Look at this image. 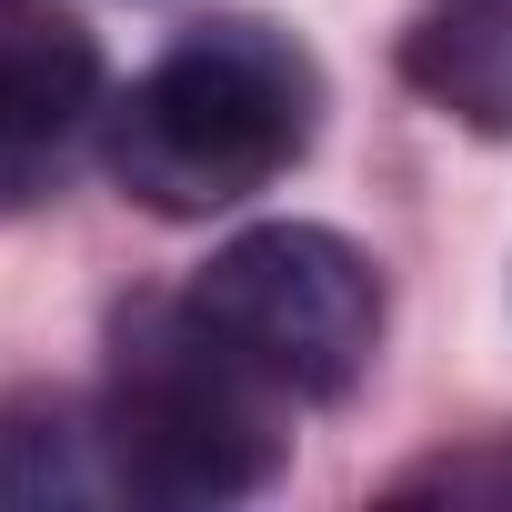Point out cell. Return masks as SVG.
<instances>
[{
	"label": "cell",
	"mask_w": 512,
	"mask_h": 512,
	"mask_svg": "<svg viewBox=\"0 0 512 512\" xmlns=\"http://www.w3.org/2000/svg\"><path fill=\"white\" fill-rule=\"evenodd\" d=\"M402 61L452 111L512 121V11H492V0H442V11H422V31H412Z\"/></svg>",
	"instance_id": "obj_6"
},
{
	"label": "cell",
	"mask_w": 512,
	"mask_h": 512,
	"mask_svg": "<svg viewBox=\"0 0 512 512\" xmlns=\"http://www.w3.org/2000/svg\"><path fill=\"white\" fill-rule=\"evenodd\" d=\"M422 492H442V502H512V432H492L482 452H442V462L402 472V502H422Z\"/></svg>",
	"instance_id": "obj_7"
},
{
	"label": "cell",
	"mask_w": 512,
	"mask_h": 512,
	"mask_svg": "<svg viewBox=\"0 0 512 512\" xmlns=\"http://www.w3.org/2000/svg\"><path fill=\"white\" fill-rule=\"evenodd\" d=\"M272 382L251 372L191 302H141L121 312V352H111V462L121 492L201 512V502H241L282 472V422H272Z\"/></svg>",
	"instance_id": "obj_2"
},
{
	"label": "cell",
	"mask_w": 512,
	"mask_h": 512,
	"mask_svg": "<svg viewBox=\"0 0 512 512\" xmlns=\"http://www.w3.org/2000/svg\"><path fill=\"white\" fill-rule=\"evenodd\" d=\"M312 61L262 31V21H211L181 51H161L111 111H101V161L111 181L161 211V221H201L231 211L262 181H282L312 151Z\"/></svg>",
	"instance_id": "obj_1"
},
{
	"label": "cell",
	"mask_w": 512,
	"mask_h": 512,
	"mask_svg": "<svg viewBox=\"0 0 512 512\" xmlns=\"http://www.w3.org/2000/svg\"><path fill=\"white\" fill-rule=\"evenodd\" d=\"M101 111H111L101 41L71 11H51V0H11L0 11V211L41 201L61 151Z\"/></svg>",
	"instance_id": "obj_4"
},
{
	"label": "cell",
	"mask_w": 512,
	"mask_h": 512,
	"mask_svg": "<svg viewBox=\"0 0 512 512\" xmlns=\"http://www.w3.org/2000/svg\"><path fill=\"white\" fill-rule=\"evenodd\" d=\"M181 302L282 402L352 392L372 342H382V272H372V251H352L322 221H262V231L221 241Z\"/></svg>",
	"instance_id": "obj_3"
},
{
	"label": "cell",
	"mask_w": 512,
	"mask_h": 512,
	"mask_svg": "<svg viewBox=\"0 0 512 512\" xmlns=\"http://www.w3.org/2000/svg\"><path fill=\"white\" fill-rule=\"evenodd\" d=\"M101 492H121L101 412L61 392H21L0 412V512H91Z\"/></svg>",
	"instance_id": "obj_5"
}]
</instances>
